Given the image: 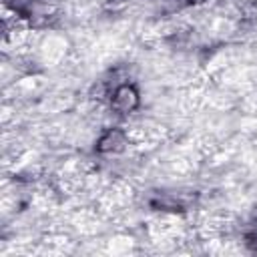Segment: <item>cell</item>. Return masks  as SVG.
Returning a JSON list of instances; mask_svg holds the SVG:
<instances>
[{
	"instance_id": "cell-2",
	"label": "cell",
	"mask_w": 257,
	"mask_h": 257,
	"mask_svg": "<svg viewBox=\"0 0 257 257\" xmlns=\"http://www.w3.org/2000/svg\"><path fill=\"white\" fill-rule=\"evenodd\" d=\"M122 147H124V135L118 128L106 131L98 139V145H96V149L100 153H116V151H122Z\"/></svg>"
},
{
	"instance_id": "cell-1",
	"label": "cell",
	"mask_w": 257,
	"mask_h": 257,
	"mask_svg": "<svg viewBox=\"0 0 257 257\" xmlns=\"http://www.w3.org/2000/svg\"><path fill=\"white\" fill-rule=\"evenodd\" d=\"M137 104H139V92H137L131 84H120V86L114 88L110 106H112L116 112H120V114L131 112Z\"/></svg>"
}]
</instances>
